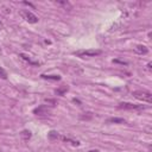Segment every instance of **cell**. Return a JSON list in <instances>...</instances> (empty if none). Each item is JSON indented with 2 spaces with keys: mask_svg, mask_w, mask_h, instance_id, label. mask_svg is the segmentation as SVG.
Here are the masks:
<instances>
[{
  "mask_svg": "<svg viewBox=\"0 0 152 152\" xmlns=\"http://www.w3.org/2000/svg\"><path fill=\"white\" fill-rule=\"evenodd\" d=\"M132 95L140 100V101H144V102H147V103H151L152 102V94L147 90H135L132 93Z\"/></svg>",
  "mask_w": 152,
  "mask_h": 152,
  "instance_id": "6da1fadb",
  "label": "cell"
},
{
  "mask_svg": "<svg viewBox=\"0 0 152 152\" xmlns=\"http://www.w3.org/2000/svg\"><path fill=\"white\" fill-rule=\"evenodd\" d=\"M118 108L124 109V110H142V109H145V106L135 104V103H131V102H121V103H119Z\"/></svg>",
  "mask_w": 152,
  "mask_h": 152,
  "instance_id": "7a4b0ae2",
  "label": "cell"
},
{
  "mask_svg": "<svg viewBox=\"0 0 152 152\" xmlns=\"http://www.w3.org/2000/svg\"><path fill=\"white\" fill-rule=\"evenodd\" d=\"M20 15H21L26 21H28L30 24H36V23L38 21V17L34 15L32 12H30V11H27V10L21 11V12H20Z\"/></svg>",
  "mask_w": 152,
  "mask_h": 152,
  "instance_id": "3957f363",
  "label": "cell"
},
{
  "mask_svg": "<svg viewBox=\"0 0 152 152\" xmlns=\"http://www.w3.org/2000/svg\"><path fill=\"white\" fill-rule=\"evenodd\" d=\"M101 50H84V51H77L76 55L78 57H95L97 55H101Z\"/></svg>",
  "mask_w": 152,
  "mask_h": 152,
  "instance_id": "277c9868",
  "label": "cell"
},
{
  "mask_svg": "<svg viewBox=\"0 0 152 152\" xmlns=\"http://www.w3.org/2000/svg\"><path fill=\"white\" fill-rule=\"evenodd\" d=\"M33 113L34 114H37V115H42V114H48L49 113V109L45 107V106H40L39 108H36L34 110H33Z\"/></svg>",
  "mask_w": 152,
  "mask_h": 152,
  "instance_id": "5b68a950",
  "label": "cell"
},
{
  "mask_svg": "<svg viewBox=\"0 0 152 152\" xmlns=\"http://www.w3.org/2000/svg\"><path fill=\"white\" fill-rule=\"evenodd\" d=\"M135 51H137L138 53H140V55H146V53L148 52V49H147L145 45H137Z\"/></svg>",
  "mask_w": 152,
  "mask_h": 152,
  "instance_id": "8992f818",
  "label": "cell"
},
{
  "mask_svg": "<svg viewBox=\"0 0 152 152\" xmlns=\"http://www.w3.org/2000/svg\"><path fill=\"white\" fill-rule=\"evenodd\" d=\"M40 76H42V78H45V80H53V81H59L61 80L59 75H45V74H42Z\"/></svg>",
  "mask_w": 152,
  "mask_h": 152,
  "instance_id": "52a82bcc",
  "label": "cell"
},
{
  "mask_svg": "<svg viewBox=\"0 0 152 152\" xmlns=\"http://www.w3.org/2000/svg\"><path fill=\"white\" fill-rule=\"evenodd\" d=\"M108 124H125L126 121L122 118H110L107 120Z\"/></svg>",
  "mask_w": 152,
  "mask_h": 152,
  "instance_id": "ba28073f",
  "label": "cell"
},
{
  "mask_svg": "<svg viewBox=\"0 0 152 152\" xmlns=\"http://www.w3.org/2000/svg\"><path fill=\"white\" fill-rule=\"evenodd\" d=\"M20 57H21L23 59L27 61V62H28L30 64H32V65H38V64H39L38 62H33V61H32V59H31V58H30V57H28L27 55H25V53H20Z\"/></svg>",
  "mask_w": 152,
  "mask_h": 152,
  "instance_id": "9c48e42d",
  "label": "cell"
},
{
  "mask_svg": "<svg viewBox=\"0 0 152 152\" xmlns=\"http://www.w3.org/2000/svg\"><path fill=\"white\" fill-rule=\"evenodd\" d=\"M20 137H21L24 140H28V139L31 138V132L25 129V131H23V132L20 133Z\"/></svg>",
  "mask_w": 152,
  "mask_h": 152,
  "instance_id": "30bf717a",
  "label": "cell"
},
{
  "mask_svg": "<svg viewBox=\"0 0 152 152\" xmlns=\"http://www.w3.org/2000/svg\"><path fill=\"white\" fill-rule=\"evenodd\" d=\"M59 134L57 133V132H55V131H51L50 133H49V138L50 139H59Z\"/></svg>",
  "mask_w": 152,
  "mask_h": 152,
  "instance_id": "8fae6325",
  "label": "cell"
},
{
  "mask_svg": "<svg viewBox=\"0 0 152 152\" xmlns=\"http://www.w3.org/2000/svg\"><path fill=\"white\" fill-rule=\"evenodd\" d=\"M0 77H1V78H4V80H6V78H7V72H6V70H5V69H2L1 66H0Z\"/></svg>",
  "mask_w": 152,
  "mask_h": 152,
  "instance_id": "7c38bea8",
  "label": "cell"
},
{
  "mask_svg": "<svg viewBox=\"0 0 152 152\" xmlns=\"http://www.w3.org/2000/svg\"><path fill=\"white\" fill-rule=\"evenodd\" d=\"M147 69L151 70V63H147Z\"/></svg>",
  "mask_w": 152,
  "mask_h": 152,
  "instance_id": "4fadbf2b",
  "label": "cell"
},
{
  "mask_svg": "<svg viewBox=\"0 0 152 152\" xmlns=\"http://www.w3.org/2000/svg\"><path fill=\"white\" fill-rule=\"evenodd\" d=\"M88 152H100L99 150H90V151H88Z\"/></svg>",
  "mask_w": 152,
  "mask_h": 152,
  "instance_id": "5bb4252c",
  "label": "cell"
},
{
  "mask_svg": "<svg viewBox=\"0 0 152 152\" xmlns=\"http://www.w3.org/2000/svg\"><path fill=\"white\" fill-rule=\"evenodd\" d=\"M1 28H2V23L0 21V30H1Z\"/></svg>",
  "mask_w": 152,
  "mask_h": 152,
  "instance_id": "9a60e30c",
  "label": "cell"
}]
</instances>
